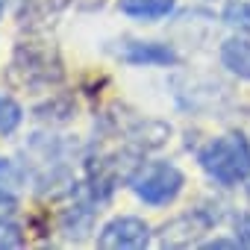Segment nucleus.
Segmentation results:
<instances>
[{
	"label": "nucleus",
	"mask_w": 250,
	"mask_h": 250,
	"mask_svg": "<svg viewBox=\"0 0 250 250\" xmlns=\"http://www.w3.org/2000/svg\"><path fill=\"white\" fill-rule=\"evenodd\" d=\"M197 162L215 183L238 186L250 177V142L241 133H224L197 150Z\"/></svg>",
	"instance_id": "1"
},
{
	"label": "nucleus",
	"mask_w": 250,
	"mask_h": 250,
	"mask_svg": "<svg viewBox=\"0 0 250 250\" xmlns=\"http://www.w3.org/2000/svg\"><path fill=\"white\" fill-rule=\"evenodd\" d=\"M9 74L24 88H47L62 83V59L53 44L47 42H21L12 53Z\"/></svg>",
	"instance_id": "2"
},
{
	"label": "nucleus",
	"mask_w": 250,
	"mask_h": 250,
	"mask_svg": "<svg viewBox=\"0 0 250 250\" xmlns=\"http://www.w3.org/2000/svg\"><path fill=\"white\" fill-rule=\"evenodd\" d=\"M186 186V177L177 165L171 162H153L145 165L136 177H133V191L139 200H145L147 206H168L180 197Z\"/></svg>",
	"instance_id": "3"
},
{
	"label": "nucleus",
	"mask_w": 250,
	"mask_h": 250,
	"mask_svg": "<svg viewBox=\"0 0 250 250\" xmlns=\"http://www.w3.org/2000/svg\"><path fill=\"white\" fill-rule=\"evenodd\" d=\"M150 244V227L147 221L136 215H118L103 224L97 232V247L103 250H142Z\"/></svg>",
	"instance_id": "4"
},
{
	"label": "nucleus",
	"mask_w": 250,
	"mask_h": 250,
	"mask_svg": "<svg viewBox=\"0 0 250 250\" xmlns=\"http://www.w3.org/2000/svg\"><path fill=\"white\" fill-rule=\"evenodd\" d=\"M115 56L127 65H136V68H142V65L145 68H168V65L180 62L177 50L168 44H159V42H121Z\"/></svg>",
	"instance_id": "5"
},
{
	"label": "nucleus",
	"mask_w": 250,
	"mask_h": 250,
	"mask_svg": "<svg viewBox=\"0 0 250 250\" xmlns=\"http://www.w3.org/2000/svg\"><path fill=\"white\" fill-rule=\"evenodd\" d=\"M209 224H212V218H206L203 212H186L159 229V244L162 247H191L200 241V235L209 229Z\"/></svg>",
	"instance_id": "6"
},
{
	"label": "nucleus",
	"mask_w": 250,
	"mask_h": 250,
	"mask_svg": "<svg viewBox=\"0 0 250 250\" xmlns=\"http://www.w3.org/2000/svg\"><path fill=\"white\" fill-rule=\"evenodd\" d=\"M221 65L229 74L250 80V36H229L221 44Z\"/></svg>",
	"instance_id": "7"
},
{
	"label": "nucleus",
	"mask_w": 250,
	"mask_h": 250,
	"mask_svg": "<svg viewBox=\"0 0 250 250\" xmlns=\"http://www.w3.org/2000/svg\"><path fill=\"white\" fill-rule=\"evenodd\" d=\"M177 0H118V9L130 18H142V21H159L168 18L174 12Z\"/></svg>",
	"instance_id": "8"
},
{
	"label": "nucleus",
	"mask_w": 250,
	"mask_h": 250,
	"mask_svg": "<svg viewBox=\"0 0 250 250\" xmlns=\"http://www.w3.org/2000/svg\"><path fill=\"white\" fill-rule=\"evenodd\" d=\"M21 121H24V109L15 97L3 94L0 91V133L3 136H12L18 127H21Z\"/></svg>",
	"instance_id": "9"
},
{
	"label": "nucleus",
	"mask_w": 250,
	"mask_h": 250,
	"mask_svg": "<svg viewBox=\"0 0 250 250\" xmlns=\"http://www.w3.org/2000/svg\"><path fill=\"white\" fill-rule=\"evenodd\" d=\"M27 186V171L15 159H0V188L3 191H21Z\"/></svg>",
	"instance_id": "10"
},
{
	"label": "nucleus",
	"mask_w": 250,
	"mask_h": 250,
	"mask_svg": "<svg viewBox=\"0 0 250 250\" xmlns=\"http://www.w3.org/2000/svg\"><path fill=\"white\" fill-rule=\"evenodd\" d=\"M21 244H24V229L9 218H0V250L21 247Z\"/></svg>",
	"instance_id": "11"
},
{
	"label": "nucleus",
	"mask_w": 250,
	"mask_h": 250,
	"mask_svg": "<svg viewBox=\"0 0 250 250\" xmlns=\"http://www.w3.org/2000/svg\"><path fill=\"white\" fill-rule=\"evenodd\" d=\"M224 21L232 24V27H250V3L232 0V3L224 9Z\"/></svg>",
	"instance_id": "12"
},
{
	"label": "nucleus",
	"mask_w": 250,
	"mask_h": 250,
	"mask_svg": "<svg viewBox=\"0 0 250 250\" xmlns=\"http://www.w3.org/2000/svg\"><path fill=\"white\" fill-rule=\"evenodd\" d=\"M235 238L244 247H250V215H238L235 218Z\"/></svg>",
	"instance_id": "13"
},
{
	"label": "nucleus",
	"mask_w": 250,
	"mask_h": 250,
	"mask_svg": "<svg viewBox=\"0 0 250 250\" xmlns=\"http://www.w3.org/2000/svg\"><path fill=\"white\" fill-rule=\"evenodd\" d=\"M12 212H15V197H12L9 191L0 188V218H6V215H12Z\"/></svg>",
	"instance_id": "14"
},
{
	"label": "nucleus",
	"mask_w": 250,
	"mask_h": 250,
	"mask_svg": "<svg viewBox=\"0 0 250 250\" xmlns=\"http://www.w3.org/2000/svg\"><path fill=\"white\" fill-rule=\"evenodd\" d=\"M241 241L238 238H212V241H203L206 250H215V247H238Z\"/></svg>",
	"instance_id": "15"
},
{
	"label": "nucleus",
	"mask_w": 250,
	"mask_h": 250,
	"mask_svg": "<svg viewBox=\"0 0 250 250\" xmlns=\"http://www.w3.org/2000/svg\"><path fill=\"white\" fill-rule=\"evenodd\" d=\"M3 9H6V0H0V18H3Z\"/></svg>",
	"instance_id": "16"
}]
</instances>
